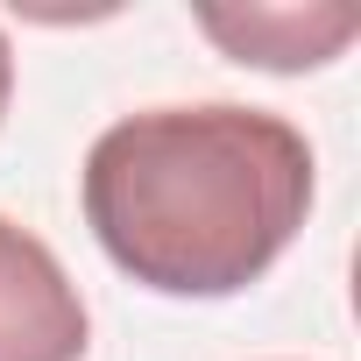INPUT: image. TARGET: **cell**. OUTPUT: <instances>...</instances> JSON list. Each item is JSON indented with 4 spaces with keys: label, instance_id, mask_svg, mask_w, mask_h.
I'll list each match as a JSON object with an SVG mask.
<instances>
[{
    "label": "cell",
    "instance_id": "cell-1",
    "mask_svg": "<svg viewBox=\"0 0 361 361\" xmlns=\"http://www.w3.org/2000/svg\"><path fill=\"white\" fill-rule=\"evenodd\" d=\"M85 227L163 298L248 290L312 213V142L262 106H149L85 149Z\"/></svg>",
    "mask_w": 361,
    "mask_h": 361
},
{
    "label": "cell",
    "instance_id": "cell-2",
    "mask_svg": "<svg viewBox=\"0 0 361 361\" xmlns=\"http://www.w3.org/2000/svg\"><path fill=\"white\" fill-rule=\"evenodd\" d=\"M92 319L50 241L0 220V361H85Z\"/></svg>",
    "mask_w": 361,
    "mask_h": 361
},
{
    "label": "cell",
    "instance_id": "cell-3",
    "mask_svg": "<svg viewBox=\"0 0 361 361\" xmlns=\"http://www.w3.org/2000/svg\"><path fill=\"white\" fill-rule=\"evenodd\" d=\"M199 29L234 57V64H262V71H312L326 57L347 50L354 36V8H199Z\"/></svg>",
    "mask_w": 361,
    "mask_h": 361
},
{
    "label": "cell",
    "instance_id": "cell-4",
    "mask_svg": "<svg viewBox=\"0 0 361 361\" xmlns=\"http://www.w3.org/2000/svg\"><path fill=\"white\" fill-rule=\"evenodd\" d=\"M8 92H15V50H8V36H0V114H8Z\"/></svg>",
    "mask_w": 361,
    "mask_h": 361
}]
</instances>
